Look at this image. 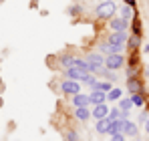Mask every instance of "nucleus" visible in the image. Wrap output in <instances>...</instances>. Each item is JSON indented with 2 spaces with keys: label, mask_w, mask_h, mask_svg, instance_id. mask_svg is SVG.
Wrapping results in <instances>:
<instances>
[{
  "label": "nucleus",
  "mask_w": 149,
  "mask_h": 141,
  "mask_svg": "<svg viewBox=\"0 0 149 141\" xmlns=\"http://www.w3.org/2000/svg\"><path fill=\"white\" fill-rule=\"evenodd\" d=\"M117 107H119L121 111H131V107H133L131 97H121V99L117 101Z\"/></svg>",
  "instance_id": "obj_21"
},
{
  "label": "nucleus",
  "mask_w": 149,
  "mask_h": 141,
  "mask_svg": "<svg viewBox=\"0 0 149 141\" xmlns=\"http://www.w3.org/2000/svg\"><path fill=\"white\" fill-rule=\"evenodd\" d=\"M143 50H145V52H149V45H145V48H143Z\"/></svg>",
  "instance_id": "obj_31"
},
{
  "label": "nucleus",
  "mask_w": 149,
  "mask_h": 141,
  "mask_svg": "<svg viewBox=\"0 0 149 141\" xmlns=\"http://www.w3.org/2000/svg\"><path fill=\"white\" fill-rule=\"evenodd\" d=\"M147 119H149V113H147V111H141V113H139V119H137V123H141V125H143Z\"/></svg>",
  "instance_id": "obj_28"
},
{
  "label": "nucleus",
  "mask_w": 149,
  "mask_h": 141,
  "mask_svg": "<svg viewBox=\"0 0 149 141\" xmlns=\"http://www.w3.org/2000/svg\"><path fill=\"white\" fill-rule=\"evenodd\" d=\"M127 65V59H125V52H113V54H107L105 57V67L111 70H119Z\"/></svg>",
  "instance_id": "obj_2"
},
{
  "label": "nucleus",
  "mask_w": 149,
  "mask_h": 141,
  "mask_svg": "<svg viewBox=\"0 0 149 141\" xmlns=\"http://www.w3.org/2000/svg\"><path fill=\"white\" fill-rule=\"evenodd\" d=\"M113 87H115V83H111V81H105V79H103V81L97 83V87H95V89H99V91H103V93H109Z\"/></svg>",
  "instance_id": "obj_22"
},
{
  "label": "nucleus",
  "mask_w": 149,
  "mask_h": 141,
  "mask_svg": "<svg viewBox=\"0 0 149 141\" xmlns=\"http://www.w3.org/2000/svg\"><path fill=\"white\" fill-rule=\"evenodd\" d=\"M109 115V105L107 103H101V105H95L93 109H91V117L93 119H103Z\"/></svg>",
  "instance_id": "obj_10"
},
{
  "label": "nucleus",
  "mask_w": 149,
  "mask_h": 141,
  "mask_svg": "<svg viewBox=\"0 0 149 141\" xmlns=\"http://www.w3.org/2000/svg\"><path fill=\"white\" fill-rule=\"evenodd\" d=\"M65 141H79V133L74 129H67L65 131Z\"/></svg>",
  "instance_id": "obj_23"
},
{
  "label": "nucleus",
  "mask_w": 149,
  "mask_h": 141,
  "mask_svg": "<svg viewBox=\"0 0 149 141\" xmlns=\"http://www.w3.org/2000/svg\"><path fill=\"white\" fill-rule=\"evenodd\" d=\"M143 127H145V133H147V135H149V119H147V121H145V123H143Z\"/></svg>",
  "instance_id": "obj_29"
},
{
  "label": "nucleus",
  "mask_w": 149,
  "mask_h": 141,
  "mask_svg": "<svg viewBox=\"0 0 149 141\" xmlns=\"http://www.w3.org/2000/svg\"><path fill=\"white\" fill-rule=\"evenodd\" d=\"M117 14V4L113 0H103L99 6L95 8V16L99 20H111Z\"/></svg>",
  "instance_id": "obj_1"
},
{
  "label": "nucleus",
  "mask_w": 149,
  "mask_h": 141,
  "mask_svg": "<svg viewBox=\"0 0 149 141\" xmlns=\"http://www.w3.org/2000/svg\"><path fill=\"white\" fill-rule=\"evenodd\" d=\"M141 45V34H129V38H127V47L131 48V50H137Z\"/></svg>",
  "instance_id": "obj_18"
},
{
  "label": "nucleus",
  "mask_w": 149,
  "mask_h": 141,
  "mask_svg": "<svg viewBox=\"0 0 149 141\" xmlns=\"http://www.w3.org/2000/svg\"><path fill=\"white\" fill-rule=\"evenodd\" d=\"M131 103H133V107L143 109L145 107V97H143V93H133L131 95Z\"/></svg>",
  "instance_id": "obj_19"
},
{
  "label": "nucleus",
  "mask_w": 149,
  "mask_h": 141,
  "mask_svg": "<svg viewBox=\"0 0 149 141\" xmlns=\"http://www.w3.org/2000/svg\"><path fill=\"white\" fill-rule=\"evenodd\" d=\"M127 67V77H139V65H125Z\"/></svg>",
  "instance_id": "obj_24"
},
{
  "label": "nucleus",
  "mask_w": 149,
  "mask_h": 141,
  "mask_svg": "<svg viewBox=\"0 0 149 141\" xmlns=\"http://www.w3.org/2000/svg\"><path fill=\"white\" fill-rule=\"evenodd\" d=\"M87 73L85 70H81L79 67H69V69H65V79H73V81H81L83 77H85Z\"/></svg>",
  "instance_id": "obj_15"
},
{
  "label": "nucleus",
  "mask_w": 149,
  "mask_h": 141,
  "mask_svg": "<svg viewBox=\"0 0 149 141\" xmlns=\"http://www.w3.org/2000/svg\"><path fill=\"white\" fill-rule=\"evenodd\" d=\"M77 59H79V57H74V54H63V57L58 59V63H61L65 69H69V67H74Z\"/></svg>",
  "instance_id": "obj_17"
},
{
  "label": "nucleus",
  "mask_w": 149,
  "mask_h": 141,
  "mask_svg": "<svg viewBox=\"0 0 149 141\" xmlns=\"http://www.w3.org/2000/svg\"><path fill=\"white\" fill-rule=\"evenodd\" d=\"M74 119L85 123L91 119V107H74Z\"/></svg>",
  "instance_id": "obj_16"
},
{
  "label": "nucleus",
  "mask_w": 149,
  "mask_h": 141,
  "mask_svg": "<svg viewBox=\"0 0 149 141\" xmlns=\"http://www.w3.org/2000/svg\"><path fill=\"white\" fill-rule=\"evenodd\" d=\"M81 12V6L79 4H74V6H69V16H77Z\"/></svg>",
  "instance_id": "obj_27"
},
{
  "label": "nucleus",
  "mask_w": 149,
  "mask_h": 141,
  "mask_svg": "<svg viewBox=\"0 0 149 141\" xmlns=\"http://www.w3.org/2000/svg\"><path fill=\"white\" fill-rule=\"evenodd\" d=\"M125 137H137V123H133L131 119H123V131Z\"/></svg>",
  "instance_id": "obj_13"
},
{
  "label": "nucleus",
  "mask_w": 149,
  "mask_h": 141,
  "mask_svg": "<svg viewBox=\"0 0 149 141\" xmlns=\"http://www.w3.org/2000/svg\"><path fill=\"white\" fill-rule=\"evenodd\" d=\"M71 103H73V107H91V103H89V93H77L71 97Z\"/></svg>",
  "instance_id": "obj_8"
},
{
  "label": "nucleus",
  "mask_w": 149,
  "mask_h": 141,
  "mask_svg": "<svg viewBox=\"0 0 149 141\" xmlns=\"http://www.w3.org/2000/svg\"><path fill=\"white\" fill-rule=\"evenodd\" d=\"M127 91L133 95V93H143V85L139 81V77H127V83H125Z\"/></svg>",
  "instance_id": "obj_6"
},
{
  "label": "nucleus",
  "mask_w": 149,
  "mask_h": 141,
  "mask_svg": "<svg viewBox=\"0 0 149 141\" xmlns=\"http://www.w3.org/2000/svg\"><path fill=\"white\" fill-rule=\"evenodd\" d=\"M129 26H131L129 20H125V18H121V16H113V18L109 20V28H111V32H127Z\"/></svg>",
  "instance_id": "obj_5"
},
{
  "label": "nucleus",
  "mask_w": 149,
  "mask_h": 141,
  "mask_svg": "<svg viewBox=\"0 0 149 141\" xmlns=\"http://www.w3.org/2000/svg\"><path fill=\"white\" fill-rule=\"evenodd\" d=\"M85 61H87L91 73H97L101 67H105V54L103 52H87Z\"/></svg>",
  "instance_id": "obj_3"
},
{
  "label": "nucleus",
  "mask_w": 149,
  "mask_h": 141,
  "mask_svg": "<svg viewBox=\"0 0 149 141\" xmlns=\"http://www.w3.org/2000/svg\"><path fill=\"white\" fill-rule=\"evenodd\" d=\"M123 97V89L121 87H113L109 93H107V101H119Z\"/></svg>",
  "instance_id": "obj_20"
},
{
  "label": "nucleus",
  "mask_w": 149,
  "mask_h": 141,
  "mask_svg": "<svg viewBox=\"0 0 149 141\" xmlns=\"http://www.w3.org/2000/svg\"><path fill=\"white\" fill-rule=\"evenodd\" d=\"M125 4H131V6H133V4H135V0H123Z\"/></svg>",
  "instance_id": "obj_30"
},
{
  "label": "nucleus",
  "mask_w": 149,
  "mask_h": 141,
  "mask_svg": "<svg viewBox=\"0 0 149 141\" xmlns=\"http://www.w3.org/2000/svg\"><path fill=\"white\" fill-rule=\"evenodd\" d=\"M89 103H91V107L101 105V103H107V93H103L99 89H91V93H89Z\"/></svg>",
  "instance_id": "obj_7"
},
{
  "label": "nucleus",
  "mask_w": 149,
  "mask_h": 141,
  "mask_svg": "<svg viewBox=\"0 0 149 141\" xmlns=\"http://www.w3.org/2000/svg\"><path fill=\"white\" fill-rule=\"evenodd\" d=\"M113 119L109 117H103V119H95V131L99 133V135H107V129H109V123H111Z\"/></svg>",
  "instance_id": "obj_11"
},
{
  "label": "nucleus",
  "mask_w": 149,
  "mask_h": 141,
  "mask_svg": "<svg viewBox=\"0 0 149 141\" xmlns=\"http://www.w3.org/2000/svg\"><path fill=\"white\" fill-rule=\"evenodd\" d=\"M127 137H125V133H113V135H109V141H125Z\"/></svg>",
  "instance_id": "obj_26"
},
{
  "label": "nucleus",
  "mask_w": 149,
  "mask_h": 141,
  "mask_svg": "<svg viewBox=\"0 0 149 141\" xmlns=\"http://www.w3.org/2000/svg\"><path fill=\"white\" fill-rule=\"evenodd\" d=\"M95 75H97V77H101V79H105V81H111V83H117V81H119V77L115 75V70L107 69V67H101Z\"/></svg>",
  "instance_id": "obj_14"
},
{
  "label": "nucleus",
  "mask_w": 149,
  "mask_h": 141,
  "mask_svg": "<svg viewBox=\"0 0 149 141\" xmlns=\"http://www.w3.org/2000/svg\"><path fill=\"white\" fill-rule=\"evenodd\" d=\"M117 12H119V16H121V18L129 20V22L135 18V10H133V6H131V4H125V2H123V4L117 8Z\"/></svg>",
  "instance_id": "obj_9"
},
{
  "label": "nucleus",
  "mask_w": 149,
  "mask_h": 141,
  "mask_svg": "<svg viewBox=\"0 0 149 141\" xmlns=\"http://www.w3.org/2000/svg\"><path fill=\"white\" fill-rule=\"evenodd\" d=\"M61 91L65 95H69V97H73V95L81 93V81H73V79H65L61 85Z\"/></svg>",
  "instance_id": "obj_4"
},
{
  "label": "nucleus",
  "mask_w": 149,
  "mask_h": 141,
  "mask_svg": "<svg viewBox=\"0 0 149 141\" xmlns=\"http://www.w3.org/2000/svg\"><path fill=\"white\" fill-rule=\"evenodd\" d=\"M127 38H129V34H127V32H111L107 40H109V43H113V45L127 47Z\"/></svg>",
  "instance_id": "obj_12"
},
{
  "label": "nucleus",
  "mask_w": 149,
  "mask_h": 141,
  "mask_svg": "<svg viewBox=\"0 0 149 141\" xmlns=\"http://www.w3.org/2000/svg\"><path fill=\"white\" fill-rule=\"evenodd\" d=\"M109 117L113 119V121L115 119H121V109L119 107H109Z\"/></svg>",
  "instance_id": "obj_25"
}]
</instances>
